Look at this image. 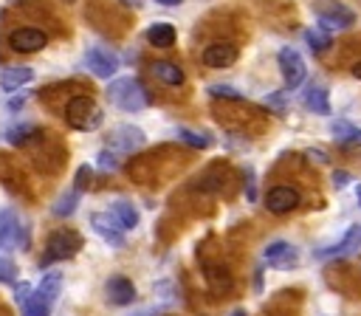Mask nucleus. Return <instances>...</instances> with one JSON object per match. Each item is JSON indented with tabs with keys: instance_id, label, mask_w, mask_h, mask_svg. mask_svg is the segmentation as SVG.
<instances>
[{
	"instance_id": "f257e3e1",
	"label": "nucleus",
	"mask_w": 361,
	"mask_h": 316,
	"mask_svg": "<svg viewBox=\"0 0 361 316\" xmlns=\"http://www.w3.org/2000/svg\"><path fill=\"white\" fill-rule=\"evenodd\" d=\"M107 102L124 113H138L149 104V93L144 90V85L133 76H121V79H113L107 85Z\"/></svg>"
},
{
	"instance_id": "f03ea898",
	"label": "nucleus",
	"mask_w": 361,
	"mask_h": 316,
	"mask_svg": "<svg viewBox=\"0 0 361 316\" xmlns=\"http://www.w3.org/2000/svg\"><path fill=\"white\" fill-rule=\"evenodd\" d=\"M59 288H62V274L51 271L39 279V285L25 296L23 302V313L25 316H51L54 310V302L59 296Z\"/></svg>"
},
{
	"instance_id": "7ed1b4c3",
	"label": "nucleus",
	"mask_w": 361,
	"mask_h": 316,
	"mask_svg": "<svg viewBox=\"0 0 361 316\" xmlns=\"http://www.w3.org/2000/svg\"><path fill=\"white\" fill-rule=\"evenodd\" d=\"M65 119L76 130H96L102 124V110L96 107V102L90 96H73L65 104Z\"/></svg>"
},
{
	"instance_id": "20e7f679",
	"label": "nucleus",
	"mask_w": 361,
	"mask_h": 316,
	"mask_svg": "<svg viewBox=\"0 0 361 316\" xmlns=\"http://www.w3.org/2000/svg\"><path fill=\"white\" fill-rule=\"evenodd\" d=\"M82 243H85L82 234L73 231V229H59V231H54V234L48 237V243H45V257L39 260V265H48V262L73 257V254L82 248Z\"/></svg>"
},
{
	"instance_id": "39448f33",
	"label": "nucleus",
	"mask_w": 361,
	"mask_h": 316,
	"mask_svg": "<svg viewBox=\"0 0 361 316\" xmlns=\"http://www.w3.org/2000/svg\"><path fill=\"white\" fill-rule=\"evenodd\" d=\"M28 245V231L23 217L14 209H0V248L3 251H17Z\"/></svg>"
},
{
	"instance_id": "423d86ee",
	"label": "nucleus",
	"mask_w": 361,
	"mask_h": 316,
	"mask_svg": "<svg viewBox=\"0 0 361 316\" xmlns=\"http://www.w3.org/2000/svg\"><path fill=\"white\" fill-rule=\"evenodd\" d=\"M8 45L11 51L17 54H34V51H42L48 45V34L42 28H34V25H23V28H14L8 34Z\"/></svg>"
},
{
	"instance_id": "0eeeda50",
	"label": "nucleus",
	"mask_w": 361,
	"mask_h": 316,
	"mask_svg": "<svg viewBox=\"0 0 361 316\" xmlns=\"http://www.w3.org/2000/svg\"><path fill=\"white\" fill-rule=\"evenodd\" d=\"M276 59H279V71H282L285 87H288V90H296V87L305 82V76H307L305 59H302L299 51H293V48H282Z\"/></svg>"
},
{
	"instance_id": "6e6552de",
	"label": "nucleus",
	"mask_w": 361,
	"mask_h": 316,
	"mask_svg": "<svg viewBox=\"0 0 361 316\" xmlns=\"http://www.w3.org/2000/svg\"><path fill=\"white\" fill-rule=\"evenodd\" d=\"M144 141H147V135L133 124H118L107 135V144H110L113 152H135V150L144 147Z\"/></svg>"
},
{
	"instance_id": "1a4fd4ad",
	"label": "nucleus",
	"mask_w": 361,
	"mask_h": 316,
	"mask_svg": "<svg viewBox=\"0 0 361 316\" xmlns=\"http://www.w3.org/2000/svg\"><path fill=\"white\" fill-rule=\"evenodd\" d=\"M85 65H87V71H90L93 76L110 79V76L118 71V56H116L113 51L102 48V45H93V48H87V54H85Z\"/></svg>"
},
{
	"instance_id": "9d476101",
	"label": "nucleus",
	"mask_w": 361,
	"mask_h": 316,
	"mask_svg": "<svg viewBox=\"0 0 361 316\" xmlns=\"http://www.w3.org/2000/svg\"><path fill=\"white\" fill-rule=\"evenodd\" d=\"M262 257H265V262L271 268H293V265H299V248L290 245V243H285V240L268 243Z\"/></svg>"
},
{
	"instance_id": "9b49d317",
	"label": "nucleus",
	"mask_w": 361,
	"mask_h": 316,
	"mask_svg": "<svg viewBox=\"0 0 361 316\" xmlns=\"http://www.w3.org/2000/svg\"><path fill=\"white\" fill-rule=\"evenodd\" d=\"M355 20V14L341 6V3H330L327 8H319V28L324 31H341V28H350Z\"/></svg>"
},
{
	"instance_id": "f8f14e48",
	"label": "nucleus",
	"mask_w": 361,
	"mask_h": 316,
	"mask_svg": "<svg viewBox=\"0 0 361 316\" xmlns=\"http://www.w3.org/2000/svg\"><path fill=\"white\" fill-rule=\"evenodd\" d=\"M299 200H302L299 192H296L293 186H285V183L268 189V195H265V206H268V212H274V214H285V212L296 209Z\"/></svg>"
},
{
	"instance_id": "ddd939ff",
	"label": "nucleus",
	"mask_w": 361,
	"mask_h": 316,
	"mask_svg": "<svg viewBox=\"0 0 361 316\" xmlns=\"http://www.w3.org/2000/svg\"><path fill=\"white\" fill-rule=\"evenodd\" d=\"M90 226H93V231H96L102 240H107L110 245H124V229L118 226V220H116L110 212H96V214H90Z\"/></svg>"
},
{
	"instance_id": "4468645a",
	"label": "nucleus",
	"mask_w": 361,
	"mask_h": 316,
	"mask_svg": "<svg viewBox=\"0 0 361 316\" xmlns=\"http://www.w3.org/2000/svg\"><path fill=\"white\" fill-rule=\"evenodd\" d=\"M358 248H361V223H353V226L344 231V237H341L333 248H324L319 257H322V260H324V257H336V260H341V257L358 254Z\"/></svg>"
},
{
	"instance_id": "2eb2a0df",
	"label": "nucleus",
	"mask_w": 361,
	"mask_h": 316,
	"mask_svg": "<svg viewBox=\"0 0 361 316\" xmlns=\"http://www.w3.org/2000/svg\"><path fill=\"white\" fill-rule=\"evenodd\" d=\"M237 62V48L231 42H212L203 51V65L206 68H228Z\"/></svg>"
},
{
	"instance_id": "dca6fc26",
	"label": "nucleus",
	"mask_w": 361,
	"mask_h": 316,
	"mask_svg": "<svg viewBox=\"0 0 361 316\" xmlns=\"http://www.w3.org/2000/svg\"><path fill=\"white\" fill-rule=\"evenodd\" d=\"M104 291H107V299L113 305H130L135 299V285L127 276H110L107 285H104Z\"/></svg>"
},
{
	"instance_id": "f3484780",
	"label": "nucleus",
	"mask_w": 361,
	"mask_h": 316,
	"mask_svg": "<svg viewBox=\"0 0 361 316\" xmlns=\"http://www.w3.org/2000/svg\"><path fill=\"white\" fill-rule=\"evenodd\" d=\"M203 271H206V285H209V291H212V293H217V296L231 293L234 279H231L228 268H223V265H206Z\"/></svg>"
},
{
	"instance_id": "a211bd4d",
	"label": "nucleus",
	"mask_w": 361,
	"mask_h": 316,
	"mask_svg": "<svg viewBox=\"0 0 361 316\" xmlns=\"http://www.w3.org/2000/svg\"><path fill=\"white\" fill-rule=\"evenodd\" d=\"M34 79V71L28 65H14V68H6L0 73V85L3 90H20L23 85H28Z\"/></svg>"
},
{
	"instance_id": "6ab92c4d",
	"label": "nucleus",
	"mask_w": 361,
	"mask_h": 316,
	"mask_svg": "<svg viewBox=\"0 0 361 316\" xmlns=\"http://www.w3.org/2000/svg\"><path fill=\"white\" fill-rule=\"evenodd\" d=\"M107 212L118 220V226H121V229H135V226H138V220H141L138 209H135L130 200H116V203H110V209H107Z\"/></svg>"
},
{
	"instance_id": "aec40b11",
	"label": "nucleus",
	"mask_w": 361,
	"mask_h": 316,
	"mask_svg": "<svg viewBox=\"0 0 361 316\" xmlns=\"http://www.w3.org/2000/svg\"><path fill=\"white\" fill-rule=\"evenodd\" d=\"M302 102H305L307 110H313V113H319V116H327V113H330V99H327V90H324L322 85H310V87L305 90Z\"/></svg>"
},
{
	"instance_id": "412c9836",
	"label": "nucleus",
	"mask_w": 361,
	"mask_h": 316,
	"mask_svg": "<svg viewBox=\"0 0 361 316\" xmlns=\"http://www.w3.org/2000/svg\"><path fill=\"white\" fill-rule=\"evenodd\" d=\"M147 40L155 48H172L175 45V28L169 23H152L147 28Z\"/></svg>"
},
{
	"instance_id": "4be33fe9",
	"label": "nucleus",
	"mask_w": 361,
	"mask_h": 316,
	"mask_svg": "<svg viewBox=\"0 0 361 316\" xmlns=\"http://www.w3.org/2000/svg\"><path fill=\"white\" fill-rule=\"evenodd\" d=\"M152 73L164 82V85H172V87H178V85H183V71L175 65V62H166V59H161V62H152Z\"/></svg>"
},
{
	"instance_id": "5701e85b",
	"label": "nucleus",
	"mask_w": 361,
	"mask_h": 316,
	"mask_svg": "<svg viewBox=\"0 0 361 316\" xmlns=\"http://www.w3.org/2000/svg\"><path fill=\"white\" fill-rule=\"evenodd\" d=\"M76 203H79V192H76V189H71V192H62V195L54 200L51 212H54L56 217H68V214H73Z\"/></svg>"
},
{
	"instance_id": "b1692460",
	"label": "nucleus",
	"mask_w": 361,
	"mask_h": 316,
	"mask_svg": "<svg viewBox=\"0 0 361 316\" xmlns=\"http://www.w3.org/2000/svg\"><path fill=\"white\" fill-rule=\"evenodd\" d=\"M305 42L313 48V51H327L330 45H333V37H330V31H324V28H307L305 31Z\"/></svg>"
},
{
	"instance_id": "393cba45",
	"label": "nucleus",
	"mask_w": 361,
	"mask_h": 316,
	"mask_svg": "<svg viewBox=\"0 0 361 316\" xmlns=\"http://www.w3.org/2000/svg\"><path fill=\"white\" fill-rule=\"evenodd\" d=\"M37 133H39V127H34V124H17V127H11L8 130V141L11 144H31L34 138H37Z\"/></svg>"
},
{
	"instance_id": "a878e982",
	"label": "nucleus",
	"mask_w": 361,
	"mask_h": 316,
	"mask_svg": "<svg viewBox=\"0 0 361 316\" xmlns=\"http://www.w3.org/2000/svg\"><path fill=\"white\" fill-rule=\"evenodd\" d=\"M178 138L186 141V144L195 147V150H206V147H209V135H206V133H195V130H186V127L178 130Z\"/></svg>"
},
{
	"instance_id": "bb28decb",
	"label": "nucleus",
	"mask_w": 361,
	"mask_h": 316,
	"mask_svg": "<svg viewBox=\"0 0 361 316\" xmlns=\"http://www.w3.org/2000/svg\"><path fill=\"white\" fill-rule=\"evenodd\" d=\"M209 96H214V99H231V102H240L243 99V93L237 87H231V85H209Z\"/></svg>"
},
{
	"instance_id": "cd10ccee",
	"label": "nucleus",
	"mask_w": 361,
	"mask_h": 316,
	"mask_svg": "<svg viewBox=\"0 0 361 316\" xmlns=\"http://www.w3.org/2000/svg\"><path fill=\"white\" fill-rule=\"evenodd\" d=\"M17 279V265L0 254V285H11Z\"/></svg>"
},
{
	"instance_id": "c85d7f7f",
	"label": "nucleus",
	"mask_w": 361,
	"mask_h": 316,
	"mask_svg": "<svg viewBox=\"0 0 361 316\" xmlns=\"http://www.w3.org/2000/svg\"><path fill=\"white\" fill-rule=\"evenodd\" d=\"M90 178H93V172H90V166L85 164V166H79L76 169V178H73V189L82 195L85 189H87V183H90Z\"/></svg>"
},
{
	"instance_id": "c756f323",
	"label": "nucleus",
	"mask_w": 361,
	"mask_h": 316,
	"mask_svg": "<svg viewBox=\"0 0 361 316\" xmlns=\"http://www.w3.org/2000/svg\"><path fill=\"white\" fill-rule=\"evenodd\" d=\"M96 161H99V166H102L104 172H116V169H118V158H116V152H110V150H102Z\"/></svg>"
},
{
	"instance_id": "7c9ffc66",
	"label": "nucleus",
	"mask_w": 361,
	"mask_h": 316,
	"mask_svg": "<svg viewBox=\"0 0 361 316\" xmlns=\"http://www.w3.org/2000/svg\"><path fill=\"white\" fill-rule=\"evenodd\" d=\"M353 130H355V127H353V124H347V121H333V124H330V133H333V135H336V141H341V144L350 138V133H353Z\"/></svg>"
},
{
	"instance_id": "2f4dec72",
	"label": "nucleus",
	"mask_w": 361,
	"mask_h": 316,
	"mask_svg": "<svg viewBox=\"0 0 361 316\" xmlns=\"http://www.w3.org/2000/svg\"><path fill=\"white\" fill-rule=\"evenodd\" d=\"M265 104H268V107H274V110H285V93H282V90L271 93V96L265 99Z\"/></svg>"
},
{
	"instance_id": "473e14b6",
	"label": "nucleus",
	"mask_w": 361,
	"mask_h": 316,
	"mask_svg": "<svg viewBox=\"0 0 361 316\" xmlns=\"http://www.w3.org/2000/svg\"><path fill=\"white\" fill-rule=\"evenodd\" d=\"M333 183H336V189H341L344 183H350V172H333Z\"/></svg>"
},
{
	"instance_id": "72a5a7b5",
	"label": "nucleus",
	"mask_w": 361,
	"mask_h": 316,
	"mask_svg": "<svg viewBox=\"0 0 361 316\" xmlns=\"http://www.w3.org/2000/svg\"><path fill=\"white\" fill-rule=\"evenodd\" d=\"M14 293H17V302H25V296L31 293V288H28V285H17V291H14Z\"/></svg>"
},
{
	"instance_id": "f704fd0d",
	"label": "nucleus",
	"mask_w": 361,
	"mask_h": 316,
	"mask_svg": "<svg viewBox=\"0 0 361 316\" xmlns=\"http://www.w3.org/2000/svg\"><path fill=\"white\" fill-rule=\"evenodd\" d=\"M307 158H316V161H324V164H327V155L319 152V150H307Z\"/></svg>"
},
{
	"instance_id": "c9c22d12",
	"label": "nucleus",
	"mask_w": 361,
	"mask_h": 316,
	"mask_svg": "<svg viewBox=\"0 0 361 316\" xmlns=\"http://www.w3.org/2000/svg\"><path fill=\"white\" fill-rule=\"evenodd\" d=\"M344 144H361V130H353V133H350V138H347Z\"/></svg>"
},
{
	"instance_id": "e433bc0d",
	"label": "nucleus",
	"mask_w": 361,
	"mask_h": 316,
	"mask_svg": "<svg viewBox=\"0 0 361 316\" xmlns=\"http://www.w3.org/2000/svg\"><path fill=\"white\" fill-rule=\"evenodd\" d=\"M353 76H355V79H361V59L353 65Z\"/></svg>"
},
{
	"instance_id": "4c0bfd02",
	"label": "nucleus",
	"mask_w": 361,
	"mask_h": 316,
	"mask_svg": "<svg viewBox=\"0 0 361 316\" xmlns=\"http://www.w3.org/2000/svg\"><path fill=\"white\" fill-rule=\"evenodd\" d=\"M155 3H161V6H178L180 0H155Z\"/></svg>"
},
{
	"instance_id": "58836bf2",
	"label": "nucleus",
	"mask_w": 361,
	"mask_h": 316,
	"mask_svg": "<svg viewBox=\"0 0 361 316\" xmlns=\"http://www.w3.org/2000/svg\"><path fill=\"white\" fill-rule=\"evenodd\" d=\"M231 316H248V313H245V310H243V308H237V310H234V313H231Z\"/></svg>"
},
{
	"instance_id": "ea45409f",
	"label": "nucleus",
	"mask_w": 361,
	"mask_h": 316,
	"mask_svg": "<svg viewBox=\"0 0 361 316\" xmlns=\"http://www.w3.org/2000/svg\"><path fill=\"white\" fill-rule=\"evenodd\" d=\"M355 195H358V203H361V183L355 186Z\"/></svg>"
},
{
	"instance_id": "a19ab883",
	"label": "nucleus",
	"mask_w": 361,
	"mask_h": 316,
	"mask_svg": "<svg viewBox=\"0 0 361 316\" xmlns=\"http://www.w3.org/2000/svg\"><path fill=\"white\" fill-rule=\"evenodd\" d=\"M138 316H147V313H138Z\"/></svg>"
}]
</instances>
